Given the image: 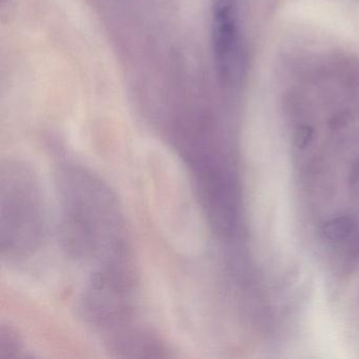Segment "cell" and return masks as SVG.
<instances>
[{"label": "cell", "instance_id": "6da1fadb", "mask_svg": "<svg viewBox=\"0 0 359 359\" xmlns=\"http://www.w3.org/2000/svg\"><path fill=\"white\" fill-rule=\"evenodd\" d=\"M55 184L69 254L89 275L136 270L125 214L108 184L72 161L58 165Z\"/></svg>", "mask_w": 359, "mask_h": 359}, {"label": "cell", "instance_id": "7a4b0ae2", "mask_svg": "<svg viewBox=\"0 0 359 359\" xmlns=\"http://www.w3.org/2000/svg\"><path fill=\"white\" fill-rule=\"evenodd\" d=\"M47 211L36 172L20 161L0 167V251L9 262L30 257L45 241Z\"/></svg>", "mask_w": 359, "mask_h": 359}, {"label": "cell", "instance_id": "3957f363", "mask_svg": "<svg viewBox=\"0 0 359 359\" xmlns=\"http://www.w3.org/2000/svg\"><path fill=\"white\" fill-rule=\"evenodd\" d=\"M238 28L234 0H213L212 43L216 69L222 79H229L236 56Z\"/></svg>", "mask_w": 359, "mask_h": 359}, {"label": "cell", "instance_id": "277c9868", "mask_svg": "<svg viewBox=\"0 0 359 359\" xmlns=\"http://www.w3.org/2000/svg\"><path fill=\"white\" fill-rule=\"evenodd\" d=\"M24 341L11 325L0 327V359H18L25 356Z\"/></svg>", "mask_w": 359, "mask_h": 359}]
</instances>
